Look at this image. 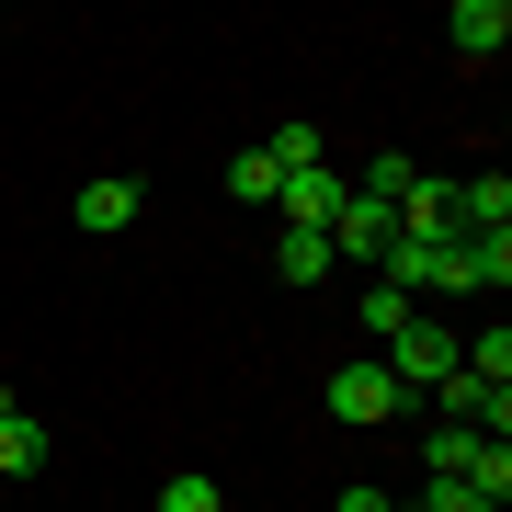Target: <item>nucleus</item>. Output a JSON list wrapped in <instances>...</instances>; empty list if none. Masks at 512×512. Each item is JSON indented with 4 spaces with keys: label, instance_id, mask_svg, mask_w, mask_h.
<instances>
[{
    "label": "nucleus",
    "instance_id": "1",
    "mask_svg": "<svg viewBox=\"0 0 512 512\" xmlns=\"http://www.w3.org/2000/svg\"><path fill=\"white\" fill-rule=\"evenodd\" d=\"M376 365H387V376H399V399H433V387H444V376H456V330H444V319H421V308H410L399 330H387V353H376Z\"/></svg>",
    "mask_w": 512,
    "mask_h": 512
},
{
    "label": "nucleus",
    "instance_id": "2",
    "mask_svg": "<svg viewBox=\"0 0 512 512\" xmlns=\"http://www.w3.org/2000/svg\"><path fill=\"white\" fill-rule=\"evenodd\" d=\"M330 421H399V376H387L376 353H353V365L330 376Z\"/></svg>",
    "mask_w": 512,
    "mask_h": 512
},
{
    "label": "nucleus",
    "instance_id": "3",
    "mask_svg": "<svg viewBox=\"0 0 512 512\" xmlns=\"http://www.w3.org/2000/svg\"><path fill=\"white\" fill-rule=\"evenodd\" d=\"M387 239H399V217H387L376 194H342V217H330V262H365V274H376Z\"/></svg>",
    "mask_w": 512,
    "mask_h": 512
},
{
    "label": "nucleus",
    "instance_id": "4",
    "mask_svg": "<svg viewBox=\"0 0 512 512\" xmlns=\"http://www.w3.org/2000/svg\"><path fill=\"white\" fill-rule=\"evenodd\" d=\"M342 194H353V183L319 160V171H296V183H274V217H285V228H330V217H342Z\"/></svg>",
    "mask_w": 512,
    "mask_h": 512
},
{
    "label": "nucleus",
    "instance_id": "5",
    "mask_svg": "<svg viewBox=\"0 0 512 512\" xmlns=\"http://www.w3.org/2000/svg\"><path fill=\"white\" fill-rule=\"evenodd\" d=\"M387 217H399V239H456V183H444V171H421Z\"/></svg>",
    "mask_w": 512,
    "mask_h": 512
},
{
    "label": "nucleus",
    "instance_id": "6",
    "mask_svg": "<svg viewBox=\"0 0 512 512\" xmlns=\"http://www.w3.org/2000/svg\"><path fill=\"white\" fill-rule=\"evenodd\" d=\"M69 217L92 228V239H126V217H137V183H126V171H103V183H80V205H69Z\"/></svg>",
    "mask_w": 512,
    "mask_h": 512
},
{
    "label": "nucleus",
    "instance_id": "7",
    "mask_svg": "<svg viewBox=\"0 0 512 512\" xmlns=\"http://www.w3.org/2000/svg\"><path fill=\"white\" fill-rule=\"evenodd\" d=\"M444 35H456V57H501V46H512V12H501V0H456Z\"/></svg>",
    "mask_w": 512,
    "mask_h": 512
},
{
    "label": "nucleus",
    "instance_id": "8",
    "mask_svg": "<svg viewBox=\"0 0 512 512\" xmlns=\"http://www.w3.org/2000/svg\"><path fill=\"white\" fill-rule=\"evenodd\" d=\"M478 444H490V433H467V421H433V433H421V478H467V467H478Z\"/></svg>",
    "mask_w": 512,
    "mask_h": 512
},
{
    "label": "nucleus",
    "instance_id": "9",
    "mask_svg": "<svg viewBox=\"0 0 512 512\" xmlns=\"http://www.w3.org/2000/svg\"><path fill=\"white\" fill-rule=\"evenodd\" d=\"M262 160H274V183H296V171L330 160V137H319V126H274V137H262Z\"/></svg>",
    "mask_w": 512,
    "mask_h": 512
},
{
    "label": "nucleus",
    "instance_id": "10",
    "mask_svg": "<svg viewBox=\"0 0 512 512\" xmlns=\"http://www.w3.org/2000/svg\"><path fill=\"white\" fill-rule=\"evenodd\" d=\"M274 262H285V285H319V274H330V228H285Z\"/></svg>",
    "mask_w": 512,
    "mask_h": 512
},
{
    "label": "nucleus",
    "instance_id": "11",
    "mask_svg": "<svg viewBox=\"0 0 512 512\" xmlns=\"http://www.w3.org/2000/svg\"><path fill=\"white\" fill-rule=\"evenodd\" d=\"M421 183V160H399V148H376V160H365V183H353V194H376V205H399Z\"/></svg>",
    "mask_w": 512,
    "mask_h": 512
},
{
    "label": "nucleus",
    "instance_id": "12",
    "mask_svg": "<svg viewBox=\"0 0 512 512\" xmlns=\"http://www.w3.org/2000/svg\"><path fill=\"white\" fill-rule=\"evenodd\" d=\"M0 467H12V478H35V467H46V433H35V421H23V410L0 421Z\"/></svg>",
    "mask_w": 512,
    "mask_h": 512
},
{
    "label": "nucleus",
    "instance_id": "13",
    "mask_svg": "<svg viewBox=\"0 0 512 512\" xmlns=\"http://www.w3.org/2000/svg\"><path fill=\"white\" fill-rule=\"evenodd\" d=\"M353 319H365V342L387 353V330H399V319H410V296H399V285H365V308H353Z\"/></svg>",
    "mask_w": 512,
    "mask_h": 512
},
{
    "label": "nucleus",
    "instance_id": "14",
    "mask_svg": "<svg viewBox=\"0 0 512 512\" xmlns=\"http://www.w3.org/2000/svg\"><path fill=\"white\" fill-rule=\"evenodd\" d=\"M228 194H239V205H274V160H262V148H239V160H228Z\"/></svg>",
    "mask_w": 512,
    "mask_h": 512
},
{
    "label": "nucleus",
    "instance_id": "15",
    "mask_svg": "<svg viewBox=\"0 0 512 512\" xmlns=\"http://www.w3.org/2000/svg\"><path fill=\"white\" fill-rule=\"evenodd\" d=\"M410 512H501V501H490V490H467V478H433Z\"/></svg>",
    "mask_w": 512,
    "mask_h": 512
},
{
    "label": "nucleus",
    "instance_id": "16",
    "mask_svg": "<svg viewBox=\"0 0 512 512\" xmlns=\"http://www.w3.org/2000/svg\"><path fill=\"white\" fill-rule=\"evenodd\" d=\"M160 512H217V478H194V467L160 478Z\"/></svg>",
    "mask_w": 512,
    "mask_h": 512
},
{
    "label": "nucleus",
    "instance_id": "17",
    "mask_svg": "<svg viewBox=\"0 0 512 512\" xmlns=\"http://www.w3.org/2000/svg\"><path fill=\"white\" fill-rule=\"evenodd\" d=\"M330 512H399V501H387V490H342V501H330Z\"/></svg>",
    "mask_w": 512,
    "mask_h": 512
}]
</instances>
